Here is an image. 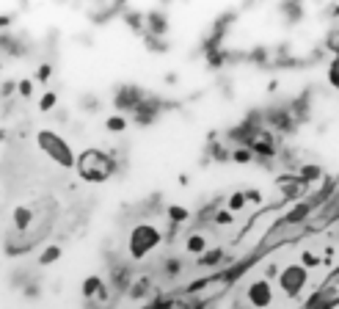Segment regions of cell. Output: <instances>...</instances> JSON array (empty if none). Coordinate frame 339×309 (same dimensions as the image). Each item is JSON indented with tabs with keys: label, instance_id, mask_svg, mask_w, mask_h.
<instances>
[{
	"label": "cell",
	"instance_id": "obj_2",
	"mask_svg": "<svg viewBox=\"0 0 339 309\" xmlns=\"http://www.w3.org/2000/svg\"><path fill=\"white\" fill-rule=\"evenodd\" d=\"M39 146L50 154L52 160H58L61 166H72V163H75V160H72V152H69V146L64 144L55 133H47V130L39 133Z\"/></svg>",
	"mask_w": 339,
	"mask_h": 309
},
{
	"label": "cell",
	"instance_id": "obj_4",
	"mask_svg": "<svg viewBox=\"0 0 339 309\" xmlns=\"http://www.w3.org/2000/svg\"><path fill=\"white\" fill-rule=\"evenodd\" d=\"M248 301H251L256 309L271 307V301H273V287H271V282L259 279V282L251 284V287H248Z\"/></svg>",
	"mask_w": 339,
	"mask_h": 309
},
{
	"label": "cell",
	"instance_id": "obj_7",
	"mask_svg": "<svg viewBox=\"0 0 339 309\" xmlns=\"http://www.w3.org/2000/svg\"><path fill=\"white\" fill-rule=\"evenodd\" d=\"M105 127H108L110 133H121V130L127 127V121H124V116H121V113H113V116H108Z\"/></svg>",
	"mask_w": 339,
	"mask_h": 309
},
{
	"label": "cell",
	"instance_id": "obj_9",
	"mask_svg": "<svg viewBox=\"0 0 339 309\" xmlns=\"http://www.w3.org/2000/svg\"><path fill=\"white\" fill-rule=\"evenodd\" d=\"M169 218H171L174 223L187 221V210H182V207H177V205H174V207H169Z\"/></svg>",
	"mask_w": 339,
	"mask_h": 309
},
{
	"label": "cell",
	"instance_id": "obj_11",
	"mask_svg": "<svg viewBox=\"0 0 339 309\" xmlns=\"http://www.w3.org/2000/svg\"><path fill=\"white\" fill-rule=\"evenodd\" d=\"M246 205V193H235L229 199V210H240V207Z\"/></svg>",
	"mask_w": 339,
	"mask_h": 309
},
{
	"label": "cell",
	"instance_id": "obj_3",
	"mask_svg": "<svg viewBox=\"0 0 339 309\" xmlns=\"http://www.w3.org/2000/svg\"><path fill=\"white\" fill-rule=\"evenodd\" d=\"M304 282H306V271H304L301 265H289V268H284V271H281V276H279L281 290H287V292L301 290V287H304Z\"/></svg>",
	"mask_w": 339,
	"mask_h": 309
},
{
	"label": "cell",
	"instance_id": "obj_13",
	"mask_svg": "<svg viewBox=\"0 0 339 309\" xmlns=\"http://www.w3.org/2000/svg\"><path fill=\"white\" fill-rule=\"evenodd\" d=\"M50 77V67L44 64V67H39V80H47Z\"/></svg>",
	"mask_w": 339,
	"mask_h": 309
},
{
	"label": "cell",
	"instance_id": "obj_5",
	"mask_svg": "<svg viewBox=\"0 0 339 309\" xmlns=\"http://www.w3.org/2000/svg\"><path fill=\"white\" fill-rule=\"evenodd\" d=\"M11 221H14V226H17V229H28V226L34 223V210H31V207H25V205L14 207Z\"/></svg>",
	"mask_w": 339,
	"mask_h": 309
},
{
	"label": "cell",
	"instance_id": "obj_10",
	"mask_svg": "<svg viewBox=\"0 0 339 309\" xmlns=\"http://www.w3.org/2000/svg\"><path fill=\"white\" fill-rule=\"evenodd\" d=\"M52 105H55V91H47V94L39 100V108H42V111H50Z\"/></svg>",
	"mask_w": 339,
	"mask_h": 309
},
{
	"label": "cell",
	"instance_id": "obj_12",
	"mask_svg": "<svg viewBox=\"0 0 339 309\" xmlns=\"http://www.w3.org/2000/svg\"><path fill=\"white\" fill-rule=\"evenodd\" d=\"M17 88H19V94H22V97H31V91H34V83H31V80H19Z\"/></svg>",
	"mask_w": 339,
	"mask_h": 309
},
{
	"label": "cell",
	"instance_id": "obj_6",
	"mask_svg": "<svg viewBox=\"0 0 339 309\" xmlns=\"http://www.w3.org/2000/svg\"><path fill=\"white\" fill-rule=\"evenodd\" d=\"M204 249H207L204 235H190V238H187V251H190V254H202Z\"/></svg>",
	"mask_w": 339,
	"mask_h": 309
},
{
	"label": "cell",
	"instance_id": "obj_1",
	"mask_svg": "<svg viewBox=\"0 0 339 309\" xmlns=\"http://www.w3.org/2000/svg\"><path fill=\"white\" fill-rule=\"evenodd\" d=\"M157 243H160V232L154 229L152 223H138L136 229H133V235H130V254L141 259L144 254H149Z\"/></svg>",
	"mask_w": 339,
	"mask_h": 309
},
{
	"label": "cell",
	"instance_id": "obj_8",
	"mask_svg": "<svg viewBox=\"0 0 339 309\" xmlns=\"http://www.w3.org/2000/svg\"><path fill=\"white\" fill-rule=\"evenodd\" d=\"M58 257H61V249H58V246H47V249H44V254L39 257V262H42V265H50V262H55Z\"/></svg>",
	"mask_w": 339,
	"mask_h": 309
}]
</instances>
